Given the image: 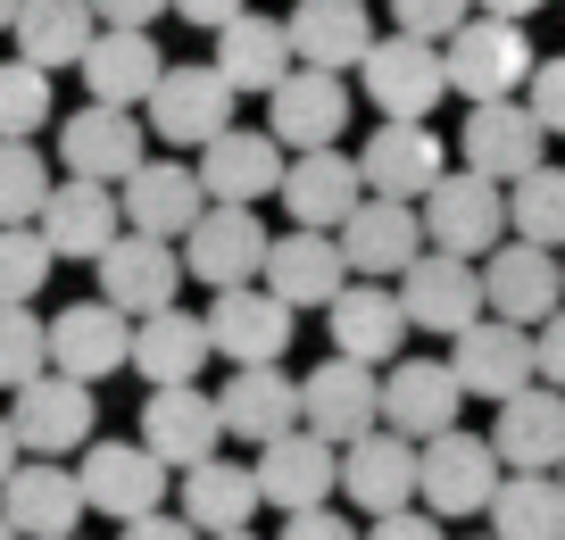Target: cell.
<instances>
[{
	"mask_svg": "<svg viewBox=\"0 0 565 540\" xmlns=\"http://www.w3.org/2000/svg\"><path fill=\"white\" fill-rule=\"evenodd\" d=\"M42 200H51V167L34 134H0V225H34Z\"/></svg>",
	"mask_w": 565,
	"mask_h": 540,
	"instance_id": "cell-42",
	"label": "cell"
},
{
	"mask_svg": "<svg viewBox=\"0 0 565 540\" xmlns=\"http://www.w3.org/2000/svg\"><path fill=\"white\" fill-rule=\"evenodd\" d=\"M18 51L34 59V67H84V51H92V34H100V9L92 0H18Z\"/></svg>",
	"mask_w": 565,
	"mask_h": 540,
	"instance_id": "cell-37",
	"label": "cell"
},
{
	"mask_svg": "<svg viewBox=\"0 0 565 540\" xmlns=\"http://www.w3.org/2000/svg\"><path fill=\"white\" fill-rule=\"evenodd\" d=\"M475 9L482 0H391V25H407V34H424V42H449Z\"/></svg>",
	"mask_w": 565,
	"mask_h": 540,
	"instance_id": "cell-46",
	"label": "cell"
},
{
	"mask_svg": "<svg viewBox=\"0 0 565 540\" xmlns=\"http://www.w3.org/2000/svg\"><path fill=\"white\" fill-rule=\"evenodd\" d=\"M183 275H192V266H183V242H167V233H134V225H125L117 242L100 250V292L117 299L125 316L175 308V283Z\"/></svg>",
	"mask_w": 565,
	"mask_h": 540,
	"instance_id": "cell-16",
	"label": "cell"
},
{
	"mask_svg": "<svg viewBox=\"0 0 565 540\" xmlns=\"http://www.w3.org/2000/svg\"><path fill=\"white\" fill-rule=\"evenodd\" d=\"M482 540H499V532H482Z\"/></svg>",
	"mask_w": 565,
	"mask_h": 540,
	"instance_id": "cell-59",
	"label": "cell"
},
{
	"mask_svg": "<svg viewBox=\"0 0 565 540\" xmlns=\"http://www.w3.org/2000/svg\"><path fill=\"white\" fill-rule=\"evenodd\" d=\"M508 474H548L565 466V391L557 383H524L515 400H499V424H491Z\"/></svg>",
	"mask_w": 565,
	"mask_h": 540,
	"instance_id": "cell-31",
	"label": "cell"
},
{
	"mask_svg": "<svg viewBox=\"0 0 565 540\" xmlns=\"http://www.w3.org/2000/svg\"><path fill=\"white\" fill-rule=\"evenodd\" d=\"M258 490L266 507H324L341 490V441H324L317 424H291V433H275L258 449Z\"/></svg>",
	"mask_w": 565,
	"mask_h": 540,
	"instance_id": "cell-19",
	"label": "cell"
},
{
	"mask_svg": "<svg viewBox=\"0 0 565 540\" xmlns=\"http://www.w3.org/2000/svg\"><path fill=\"white\" fill-rule=\"evenodd\" d=\"M524 100H532V117L548 125V134L565 141V51L557 59H541V67H532V84H524Z\"/></svg>",
	"mask_w": 565,
	"mask_h": 540,
	"instance_id": "cell-47",
	"label": "cell"
},
{
	"mask_svg": "<svg viewBox=\"0 0 565 540\" xmlns=\"http://www.w3.org/2000/svg\"><path fill=\"white\" fill-rule=\"evenodd\" d=\"M508 233H524V242H548L565 250V167H532L508 183Z\"/></svg>",
	"mask_w": 565,
	"mask_h": 540,
	"instance_id": "cell-41",
	"label": "cell"
},
{
	"mask_svg": "<svg viewBox=\"0 0 565 540\" xmlns=\"http://www.w3.org/2000/svg\"><path fill=\"white\" fill-rule=\"evenodd\" d=\"M18 457H25V441H18V424L0 416V483H9V466H18Z\"/></svg>",
	"mask_w": 565,
	"mask_h": 540,
	"instance_id": "cell-54",
	"label": "cell"
},
{
	"mask_svg": "<svg viewBox=\"0 0 565 540\" xmlns=\"http://www.w3.org/2000/svg\"><path fill=\"white\" fill-rule=\"evenodd\" d=\"M282 167H291V150H282L275 134H242V125H225L216 141H200V183H209V200H275L282 192Z\"/></svg>",
	"mask_w": 565,
	"mask_h": 540,
	"instance_id": "cell-30",
	"label": "cell"
},
{
	"mask_svg": "<svg viewBox=\"0 0 565 540\" xmlns=\"http://www.w3.org/2000/svg\"><path fill=\"white\" fill-rule=\"evenodd\" d=\"M216 407H225V441L266 449L275 433H291V424H300V383H291L282 367H233L225 391H216Z\"/></svg>",
	"mask_w": 565,
	"mask_h": 540,
	"instance_id": "cell-34",
	"label": "cell"
},
{
	"mask_svg": "<svg viewBox=\"0 0 565 540\" xmlns=\"http://www.w3.org/2000/svg\"><path fill=\"white\" fill-rule=\"evenodd\" d=\"M291 59H300V51H291V25H282V18L242 9L233 25H216V67H225L233 92H258V100H266V92L291 75Z\"/></svg>",
	"mask_w": 565,
	"mask_h": 540,
	"instance_id": "cell-36",
	"label": "cell"
},
{
	"mask_svg": "<svg viewBox=\"0 0 565 540\" xmlns=\"http://www.w3.org/2000/svg\"><path fill=\"white\" fill-rule=\"evenodd\" d=\"M358 167H366V192H391V200H424L449 174L433 117H383L366 134V150H358Z\"/></svg>",
	"mask_w": 565,
	"mask_h": 540,
	"instance_id": "cell-26",
	"label": "cell"
},
{
	"mask_svg": "<svg viewBox=\"0 0 565 540\" xmlns=\"http://www.w3.org/2000/svg\"><path fill=\"white\" fill-rule=\"evenodd\" d=\"M291 299H275L266 283H233V292L209 299V341L216 358H233V367H275L282 349H291Z\"/></svg>",
	"mask_w": 565,
	"mask_h": 540,
	"instance_id": "cell-14",
	"label": "cell"
},
{
	"mask_svg": "<svg viewBox=\"0 0 565 540\" xmlns=\"http://www.w3.org/2000/svg\"><path fill=\"white\" fill-rule=\"evenodd\" d=\"M482 9H491V18H541L548 0H482Z\"/></svg>",
	"mask_w": 565,
	"mask_h": 540,
	"instance_id": "cell-55",
	"label": "cell"
},
{
	"mask_svg": "<svg viewBox=\"0 0 565 540\" xmlns=\"http://www.w3.org/2000/svg\"><path fill=\"white\" fill-rule=\"evenodd\" d=\"M449 367H458L466 400H515L524 383H541V349H532V325L482 308L466 332H449Z\"/></svg>",
	"mask_w": 565,
	"mask_h": 540,
	"instance_id": "cell-5",
	"label": "cell"
},
{
	"mask_svg": "<svg viewBox=\"0 0 565 540\" xmlns=\"http://www.w3.org/2000/svg\"><path fill=\"white\" fill-rule=\"evenodd\" d=\"M42 125H51V67L18 51L0 67V134H42Z\"/></svg>",
	"mask_w": 565,
	"mask_h": 540,
	"instance_id": "cell-44",
	"label": "cell"
},
{
	"mask_svg": "<svg viewBox=\"0 0 565 540\" xmlns=\"http://www.w3.org/2000/svg\"><path fill=\"white\" fill-rule=\"evenodd\" d=\"M266 292L291 299V308H333V292L350 283V250H341V233L324 225H291L275 250H266Z\"/></svg>",
	"mask_w": 565,
	"mask_h": 540,
	"instance_id": "cell-28",
	"label": "cell"
},
{
	"mask_svg": "<svg viewBox=\"0 0 565 540\" xmlns=\"http://www.w3.org/2000/svg\"><path fill=\"white\" fill-rule=\"evenodd\" d=\"M499 483H508V457H499V441L458 433V424L424 441V483H416V499L433 507L441 523H458V516H491Z\"/></svg>",
	"mask_w": 565,
	"mask_h": 540,
	"instance_id": "cell-4",
	"label": "cell"
},
{
	"mask_svg": "<svg viewBox=\"0 0 565 540\" xmlns=\"http://www.w3.org/2000/svg\"><path fill=\"white\" fill-rule=\"evenodd\" d=\"M341 125H350V84H341V67H291L275 92H266V134L282 141V150H333Z\"/></svg>",
	"mask_w": 565,
	"mask_h": 540,
	"instance_id": "cell-9",
	"label": "cell"
},
{
	"mask_svg": "<svg viewBox=\"0 0 565 540\" xmlns=\"http://www.w3.org/2000/svg\"><path fill=\"white\" fill-rule=\"evenodd\" d=\"M416 483H424V441L391 433V424H374V433H358L350 449H341V499H350L358 516L416 507Z\"/></svg>",
	"mask_w": 565,
	"mask_h": 540,
	"instance_id": "cell-8",
	"label": "cell"
},
{
	"mask_svg": "<svg viewBox=\"0 0 565 540\" xmlns=\"http://www.w3.org/2000/svg\"><path fill=\"white\" fill-rule=\"evenodd\" d=\"M9 25H18V0H0V34H9Z\"/></svg>",
	"mask_w": 565,
	"mask_h": 540,
	"instance_id": "cell-56",
	"label": "cell"
},
{
	"mask_svg": "<svg viewBox=\"0 0 565 540\" xmlns=\"http://www.w3.org/2000/svg\"><path fill=\"white\" fill-rule=\"evenodd\" d=\"M282 540H366V532L324 499V507H291V516H282Z\"/></svg>",
	"mask_w": 565,
	"mask_h": 540,
	"instance_id": "cell-48",
	"label": "cell"
},
{
	"mask_svg": "<svg viewBox=\"0 0 565 540\" xmlns=\"http://www.w3.org/2000/svg\"><path fill=\"white\" fill-rule=\"evenodd\" d=\"M441 59H449V92H466V100H515L532 84V67H541L524 18H491V9H475L441 42Z\"/></svg>",
	"mask_w": 565,
	"mask_h": 540,
	"instance_id": "cell-1",
	"label": "cell"
},
{
	"mask_svg": "<svg viewBox=\"0 0 565 540\" xmlns=\"http://www.w3.org/2000/svg\"><path fill=\"white\" fill-rule=\"evenodd\" d=\"M209 540H258V532H249V523H242V532H209Z\"/></svg>",
	"mask_w": 565,
	"mask_h": 540,
	"instance_id": "cell-57",
	"label": "cell"
},
{
	"mask_svg": "<svg viewBox=\"0 0 565 540\" xmlns=\"http://www.w3.org/2000/svg\"><path fill=\"white\" fill-rule=\"evenodd\" d=\"M532 349H541V383H557L565 391V299L532 325Z\"/></svg>",
	"mask_w": 565,
	"mask_h": 540,
	"instance_id": "cell-50",
	"label": "cell"
},
{
	"mask_svg": "<svg viewBox=\"0 0 565 540\" xmlns=\"http://www.w3.org/2000/svg\"><path fill=\"white\" fill-rule=\"evenodd\" d=\"M233 100H242V92L225 84V67H167L159 75V92H150V134L159 141H175V150H200V141H216L233 125Z\"/></svg>",
	"mask_w": 565,
	"mask_h": 540,
	"instance_id": "cell-11",
	"label": "cell"
},
{
	"mask_svg": "<svg viewBox=\"0 0 565 540\" xmlns=\"http://www.w3.org/2000/svg\"><path fill=\"white\" fill-rule=\"evenodd\" d=\"M216 358L209 341V316L192 308H150L134 316V374L141 383H200V367Z\"/></svg>",
	"mask_w": 565,
	"mask_h": 540,
	"instance_id": "cell-35",
	"label": "cell"
},
{
	"mask_svg": "<svg viewBox=\"0 0 565 540\" xmlns=\"http://www.w3.org/2000/svg\"><path fill=\"white\" fill-rule=\"evenodd\" d=\"M58 250L42 242V225H0V299H34L51 283Z\"/></svg>",
	"mask_w": 565,
	"mask_h": 540,
	"instance_id": "cell-45",
	"label": "cell"
},
{
	"mask_svg": "<svg viewBox=\"0 0 565 540\" xmlns=\"http://www.w3.org/2000/svg\"><path fill=\"white\" fill-rule=\"evenodd\" d=\"M51 367L75 374V383H108L117 367H134V316L117 299H75V308L51 316Z\"/></svg>",
	"mask_w": 565,
	"mask_h": 540,
	"instance_id": "cell-10",
	"label": "cell"
},
{
	"mask_svg": "<svg viewBox=\"0 0 565 540\" xmlns=\"http://www.w3.org/2000/svg\"><path fill=\"white\" fill-rule=\"evenodd\" d=\"M557 483H565V466H557Z\"/></svg>",
	"mask_w": 565,
	"mask_h": 540,
	"instance_id": "cell-60",
	"label": "cell"
},
{
	"mask_svg": "<svg viewBox=\"0 0 565 540\" xmlns=\"http://www.w3.org/2000/svg\"><path fill=\"white\" fill-rule=\"evenodd\" d=\"M258 507H266L258 466H225V457H200V466H183V516H192L200 532H242Z\"/></svg>",
	"mask_w": 565,
	"mask_h": 540,
	"instance_id": "cell-38",
	"label": "cell"
},
{
	"mask_svg": "<svg viewBox=\"0 0 565 540\" xmlns=\"http://www.w3.org/2000/svg\"><path fill=\"white\" fill-rule=\"evenodd\" d=\"M266 250H275V233L258 225V209H249V200H209V216L183 233V266H192L209 292L258 283V275H266Z\"/></svg>",
	"mask_w": 565,
	"mask_h": 540,
	"instance_id": "cell-6",
	"label": "cell"
},
{
	"mask_svg": "<svg viewBox=\"0 0 565 540\" xmlns=\"http://www.w3.org/2000/svg\"><path fill=\"white\" fill-rule=\"evenodd\" d=\"M242 9H249V0H175V18H183V25H200V34H216V25H233V18H242Z\"/></svg>",
	"mask_w": 565,
	"mask_h": 540,
	"instance_id": "cell-52",
	"label": "cell"
},
{
	"mask_svg": "<svg viewBox=\"0 0 565 540\" xmlns=\"http://www.w3.org/2000/svg\"><path fill=\"white\" fill-rule=\"evenodd\" d=\"M324 332H333V349L341 358H366V367H391L407 349V299L399 292H383L374 275H358V283H341L333 292V308H324Z\"/></svg>",
	"mask_w": 565,
	"mask_h": 540,
	"instance_id": "cell-24",
	"label": "cell"
},
{
	"mask_svg": "<svg viewBox=\"0 0 565 540\" xmlns=\"http://www.w3.org/2000/svg\"><path fill=\"white\" fill-rule=\"evenodd\" d=\"M0 540H25V532H18V523H9V516H0Z\"/></svg>",
	"mask_w": 565,
	"mask_h": 540,
	"instance_id": "cell-58",
	"label": "cell"
},
{
	"mask_svg": "<svg viewBox=\"0 0 565 540\" xmlns=\"http://www.w3.org/2000/svg\"><path fill=\"white\" fill-rule=\"evenodd\" d=\"M458 407H466V383H458L449 358H391L383 367V424L391 433L433 441V433L458 424Z\"/></svg>",
	"mask_w": 565,
	"mask_h": 540,
	"instance_id": "cell-21",
	"label": "cell"
},
{
	"mask_svg": "<svg viewBox=\"0 0 565 540\" xmlns=\"http://www.w3.org/2000/svg\"><path fill=\"white\" fill-rule=\"evenodd\" d=\"M499 540H565V483L557 474H508L491 499Z\"/></svg>",
	"mask_w": 565,
	"mask_h": 540,
	"instance_id": "cell-40",
	"label": "cell"
},
{
	"mask_svg": "<svg viewBox=\"0 0 565 540\" xmlns=\"http://www.w3.org/2000/svg\"><path fill=\"white\" fill-rule=\"evenodd\" d=\"M84 474L75 466H9V483H0V516L18 523L25 540H58L84 523Z\"/></svg>",
	"mask_w": 565,
	"mask_h": 540,
	"instance_id": "cell-33",
	"label": "cell"
},
{
	"mask_svg": "<svg viewBox=\"0 0 565 540\" xmlns=\"http://www.w3.org/2000/svg\"><path fill=\"white\" fill-rule=\"evenodd\" d=\"M100 9V25H159V9H175V0H92Z\"/></svg>",
	"mask_w": 565,
	"mask_h": 540,
	"instance_id": "cell-53",
	"label": "cell"
},
{
	"mask_svg": "<svg viewBox=\"0 0 565 540\" xmlns=\"http://www.w3.org/2000/svg\"><path fill=\"white\" fill-rule=\"evenodd\" d=\"M300 424H317V433L341 441V449H350L358 433H374V424H383V367L333 349V358L300 383Z\"/></svg>",
	"mask_w": 565,
	"mask_h": 540,
	"instance_id": "cell-13",
	"label": "cell"
},
{
	"mask_svg": "<svg viewBox=\"0 0 565 540\" xmlns=\"http://www.w3.org/2000/svg\"><path fill=\"white\" fill-rule=\"evenodd\" d=\"M117 540H209L192 516H167V507H150V516H125Z\"/></svg>",
	"mask_w": 565,
	"mask_h": 540,
	"instance_id": "cell-51",
	"label": "cell"
},
{
	"mask_svg": "<svg viewBox=\"0 0 565 540\" xmlns=\"http://www.w3.org/2000/svg\"><path fill=\"white\" fill-rule=\"evenodd\" d=\"M291 51L308 67H358L374 51V25H366V0H300L291 9Z\"/></svg>",
	"mask_w": 565,
	"mask_h": 540,
	"instance_id": "cell-39",
	"label": "cell"
},
{
	"mask_svg": "<svg viewBox=\"0 0 565 540\" xmlns=\"http://www.w3.org/2000/svg\"><path fill=\"white\" fill-rule=\"evenodd\" d=\"M167 59L159 42H150V25H100L84 51V92L92 100H117V108H141L150 92H159Z\"/></svg>",
	"mask_w": 565,
	"mask_h": 540,
	"instance_id": "cell-32",
	"label": "cell"
},
{
	"mask_svg": "<svg viewBox=\"0 0 565 540\" xmlns=\"http://www.w3.org/2000/svg\"><path fill=\"white\" fill-rule=\"evenodd\" d=\"M407 325L416 332H466L491 299H482V266L458 258V250H416V266L399 275Z\"/></svg>",
	"mask_w": 565,
	"mask_h": 540,
	"instance_id": "cell-17",
	"label": "cell"
},
{
	"mask_svg": "<svg viewBox=\"0 0 565 540\" xmlns=\"http://www.w3.org/2000/svg\"><path fill=\"white\" fill-rule=\"evenodd\" d=\"M92 416H100L92 383H75V374H58V367H42L34 383L9 391V424H18V441L34 457H75L92 441Z\"/></svg>",
	"mask_w": 565,
	"mask_h": 540,
	"instance_id": "cell-7",
	"label": "cell"
},
{
	"mask_svg": "<svg viewBox=\"0 0 565 540\" xmlns=\"http://www.w3.org/2000/svg\"><path fill=\"white\" fill-rule=\"evenodd\" d=\"M358 84H366L374 117H433L441 92H449V59H441V42L391 25V34H374V51L358 59Z\"/></svg>",
	"mask_w": 565,
	"mask_h": 540,
	"instance_id": "cell-3",
	"label": "cell"
},
{
	"mask_svg": "<svg viewBox=\"0 0 565 540\" xmlns=\"http://www.w3.org/2000/svg\"><path fill=\"white\" fill-rule=\"evenodd\" d=\"M282 209H291V225H324L341 233V216L366 200V167L341 150H291V167H282Z\"/></svg>",
	"mask_w": 565,
	"mask_h": 540,
	"instance_id": "cell-29",
	"label": "cell"
},
{
	"mask_svg": "<svg viewBox=\"0 0 565 540\" xmlns=\"http://www.w3.org/2000/svg\"><path fill=\"white\" fill-rule=\"evenodd\" d=\"M58 158L67 174H100V183H125V174L150 158V125L117 100H84L67 125H58Z\"/></svg>",
	"mask_w": 565,
	"mask_h": 540,
	"instance_id": "cell-20",
	"label": "cell"
},
{
	"mask_svg": "<svg viewBox=\"0 0 565 540\" xmlns=\"http://www.w3.org/2000/svg\"><path fill=\"white\" fill-rule=\"evenodd\" d=\"M58 540H75V532H58Z\"/></svg>",
	"mask_w": 565,
	"mask_h": 540,
	"instance_id": "cell-61",
	"label": "cell"
},
{
	"mask_svg": "<svg viewBox=\"0 0 565 540\" xmlns=\"http://www.w3.org/2000/svg\"><path fill=\"white\" fill-rule=\"evenodd\" d=\"M424 242L458 250V258H491L508 242V183L482 167H449L433 192H424Z\"/></svg>",
	"mask_w": 565,
	"mask_h": 540,
	"instance_id": "cell-2",
	"label": "cell"
},
{
	"mask_svg": "<svg viewBox=\"0 0 565 540\" xmlns=\"http://www.w3.org/2000/svg\"><path fill=\"white\" fill-rule=\"evenodd\" d=\"M51 367V325L34 316V299H0V391L34 383Z\"/></svg>",
	"mask_w": 565,
	"mask_h": 540,
	"instance_id": "cell-43",
	"label": "cell"
},
{
	"mask_svg": "<svg viewBox=\"0 0 565 540\" xmlns=\"http://www.w3.org/2000/svg\"><path fill=\"white\" fill-rule=\"evenodd\" d=\"M458 158L482 174H499V183H515V174H532L548 158V125L532 117V100L515 92V100H475L458 125Z\"/></svg>",
	"mask_w": 565,
	"mask_h": 540,
	"instance_id": "cell-12",
	"label": "cell"
},
{
	"mask_svg": "<svg viewBox=\"0 0 565 540\" xmlns=\"http://www.w3.org/2000/svg\"><path fill=\"white\" fill-rule=\"evenodd\" d=\"M42 242L58 250V258H84L100 266V250L125 233V200L117 183H100V174H67V183H51V200H42Z\"/></svg>",
	"mask_w": 565,
	"mask_h": 540,
	"instance_id": "cell-15",
	"label": "cell"
},
{
	"mask_svg": "<svg viewBox=\"0 0 565 540\" xmlns=\"http://www.w3.org/2000/svg\"><path fill=\"white\" fill-rule=\"evenodd\" d=\"M341 250H350V275H407L424 250V209L416 200H391V192H366L350 216H341Z\"/></svg>",
	"mask_w": 565,
	"mask_h": 540,
	"instance_id": "cell-25",
	"label": "cell"
},
{
	"mask_svg": "<svg viewBox=\"0 0 565 540\" xmlns=\"http://www.w3.org/2000/svg\"><path fill=\"white\" fill-rule=\"evenodd\" d=\"M366 540H449V532H441V516H433V507H424V516H416V507H391V516L366 523Z\"/></svg>",
	"mask_w": 565,
	"mask_h": 540,
	"instance_id": "cell-49",
	"label": "cell"
},
{
	"mask_svg": "<svg viewBox=\"0 0 565 540\" xmlns=\"http://www.w3.org/2000/svg\"><path fill=\"white\" fill-rule=\"evenodd\" d=\"M117 200H125V225L134 233H167V242H183V233L209 216V183H200V167H183V158H141L117 183Z\"/></svg>",
	"mask_w": 565,
	"mask_h": 540,
	"instance_id": "cell-22",
	"label": "cell"
},
{
	"mask_svg": "<svg viewBox=\"0 0 565 540\" xmlns=\"http://www.w3.org/2000/svg\"><path fill=\"white\" fill-rule=\"evenodd\" d=\"M482 299H491V316L541 325V316L565 299V266H557V250H548V242H524V233H508V242L491 250V266H482Z\"/></svg>",
	"mask_w": 565,
	"mask_h": 540,
	"instance_id": "cell-27",
	"label": "cell"
},
{
	"mask_svg": "<svg viewBox=\"0 0 565 540\" xmlns=\"http://www.w3.org/2000/svg\"><path fill=\"white\" fill-rule=\"evenodd\" d=\"M75 474H84V499L125 523V516H150V507L167 499V474L175 466H167L150 441H84V466Z\"/></svg>",
	"mask_w": 565,
	"mask_h": 540,
	"instance_id": "cell-18",
	"label": "cell"
},
{
	"mask_svg": "<svg viewBox=\"0 0 565 540\" xmlns=\"http://www.w3.org/2000/svg\"><path fill=\"white\" fill-rule=\"evenodd\" d=\"M141 441L183 474V466H200V457H216L225 407H216V391H200V383H150V400H141Z\"/></svg>",
	"mask_w": 565,
	"mask_h": 540,
	"instance_id": "cell-23",
	"label": "cell"
}]
</instances>
